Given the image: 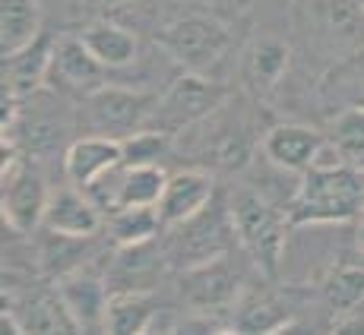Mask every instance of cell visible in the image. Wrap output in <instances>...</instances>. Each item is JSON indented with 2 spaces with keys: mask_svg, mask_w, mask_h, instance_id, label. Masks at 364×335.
<instances>
[{
  "mask_svg": "<svg viewBox=\"0 0 364 335\" xmlns=\"http://www.w3.org/2000/svg\"><path fill=\"white\" fill-rule=\"evenodd\" d=\"M364 209V177L352 165L307 168L289 206L291 225H336Z\"/></svg>",
  "mask_w": 364,
  "mask_h": 335,
  "instance_id": "6da1fadb",
  "label": "cell"
},
{
  "mask_svg": "<svg viewBox=\"0 0 364 335\" xmlns=\"http://www.w3.org/2000/svg\"><path fill=\"white\" fill-rule=\"evenodd\" d=\"M228 209H232L235 237L244 247V253L254 260V266L260 272L276 275L285 260L291 219H285V212H279L269 199L250 190V187H237L228 197Z\"/></svg>",
  "mask_w": 364,
  "mask_h": 335,
  "instance_id": "7a4b0ae2",
  "label": "cell"
},
{
  "mask_svg": "<svg viewBox=\"0 0 364 335\" xmlns=\"http://www.w3.org/2000/svg\"><path fill=\"white\" fill-rule=\"evenodd\" d=\"M225 95H228L225 86L206 79L203 73L187 70L156 99V108H152V117L146 127L168 136H178L181 130H191L197 123L209 121L222 108Z\"/></svg>",
  "mask_w": 364,
  "mask_h": 335,
  "instance_id": "3957f363",
  "label": "cell"
},
{
  "mask_svg": "<svg viewBox=\"0 0 364 335\" xmlns=\"http://www.w3.org/2000/svg\"><path fill=\"white\" fill-rule=\"evenodd\" d=\"M156 45L162 48L174 64H181L184 70H193V73H203L215 60H222V54L232 45V32L215 16L187 13V16L171 19V23H165L159 29Z\"/></svg>",
  "mask_w": 364,
  "mask_h": 335,
  "instance_id": "277c9868",
  "label": "cell"
},
{
  "mask_svg": "<svg viewBox=\"0 0 364 335\" xmlns=\"http://www.w3.org/2000/svg\"><path fill=\"white\" fill-rule=\"evenodd\" d=\"M0 180H4V221L16 234H29L45 221V209L51 199V190L45 187L38 171L26 165V155L16 149V143L4 139V168H0Z\"/></svg>",
  "mask_w": 364,
  "mask_h": 335,
  "instance_id": "5b68a950",
  "label": "cell"
},
{
  "mask_svg": "<svg viewBox=\"0 0 364 335\" xmlns=\"http://www.w3.org/2000/svg\"><path fill=\"white\" fill-rule=\"evenodd\" d=\"M156 99L159 95L105 82L102 89H95V92H89L82 99V123L89 127V133L127 139L136 130H146L152 108H156Z\"/></svg>",
  "mask_w": 364,
  "mask_h": 335,
  "instance_id": "8992f818",
  "label": "cell"
},
{
  "mask_svg": "<svg viewBox=\"0 0 364 335\" xmlns=\"http://www.w3.org/2000/svg\"><path fill=\"white\" fill-rule=\"evenodd\" d=\"M241 288H244V272L228 260V253L184 266V275H181V297L193 310L232 307L241 301Z\"/></svg>",
  "mask_w": 364,
  "mask_h": 335,
  "instance_id": "52a82bcc",
  "label": "cell"
},
{
  "mask_svg": "<svg viewBox=\"0 0 364 335\" xmlns=\"http://www.w3.org/2000/svg\"><path fill=\"white\" fill-rule=\"evenodd\" d=\"M105 73H108V67L86 48L82 35H64V38L54 41L48 82H54L60 92H73L86 99L89 92L105 86Z\"/></svg>",
  "mask_w": 364,
  "mask_h": 335,
  "instance_id": "ba28073f",
  "label": "cell"
},
{
  "mask_svg": "<svg viewBox=\"0 0 364 335\" xmlns=\"http://www.w3.org/2000/svg\"><path fill=\"white\" fill-rule=\"evenodd\" d=\"M215 202H209L200 215H193L191 221L178 225L181 231L174 234L171 241V256L184 266H193V263H203L209 256L225 253L228 247V231H235L232 221V209L225 206V212H215Z\"/></svg>",
  "mask_w": 364,
  "mask_h": 335,
  "instance_id": "9c48e42d",
  "label": "cell"
},
{
  "mask_svg": "<svg viewBox=\"0 0 364 335\" xmlns=\"http://www.w3.org/2000/svg\"><path fill=\"white\" fill-rule=\"evenodd\" d=\"M124 165V143L114 136L102 133H86L67 145L64 152V174L73 187L86 190L89 184L108 174L111 168Z\"/></svg>",
  "mask_w": 364,
  "mask_h": 335,
  "instance_id": "30bf717a",
  "label": "cell"
},
{
  "mask_svg": "<svg viewBox=\"0 0 364 335\" xmlns=\"http://www.w3.org/2000/svg\"><path fill=\"white\" fill-rule=\"evenodd\" d=\"M58 295L64 297L67 310L73 313L80 329H105V317H108L111 291L102 275L92 269H73L58 278Z\"/></svg>",
  "mask_w": 364,
  "mask_h": 335,
  "instance_id": "8fae6325",
  "label": "cell"
},
{
  "mask_svg": "<svg viewBox=\"0 0 364 335\" xmlns=\"http://www.w3.org/2000/svg\"><path fill=\"white\" fill-rule=\"evenodd\" d=\"M215 199V180L206 171H178L168 174L165 193L159 199V212H162L165 228H178L200 215L209 202Z\"/></svg>",
  "mask_w": 364,
  "mask_h": 335,
  "instance_id": "7c38bea8",
  "label": "cell"
},
{
  "mask_svg": "<svg viewBox=\"0 0 364 335\" xmlns=\"http://www.w3.org/2000/svg\"><path fill=\"white\" fill-rule=\"evenodd\" d=\"M41 225L54 234L67 237H92L102 228V206L89 197L82 187H67V190H51Z\"/></svg>",
  "mask_w": 364,
  "mask_h": 335,
  "instance_id": "4fadbf2b",
  "label": "cell"
},
{
  "mask_svg": "<svg viewBox=\"0 0 364 335\" xmlns=\"http://www.w3.org/2000/svg\"><path fill=\"white\" fill-rule=\"evenodd\" d=\"M51 57H54V41L45 38V35H38L19 51L4 54V92L16 95L19 101L41 92V86L51 76Z\"/></svg>",
  "mask_w": 364,
  "mask_h": 335,
  "instance_id": "5bb4252c",
  "label": "cell"
},
{
  "mask_svg": "<svg viewBox=\"0 0 364 335\" xmlns=\"http://www.w3.org/2000/svg\"><path fill=\"white\" fill-rule=\"evenodd\" d=\"M323 145V136L304 123H279L263 136V155L282 171H307L314 155Z\"/></svg>",
  "mask_w": 364,
  "mask_h": 335,
  "instance_id": "9a60e30c",
  "label": "cell"
},
{
  "mask_svg": "<svg viewBox=\"0 0 364 335\" xmlns=\"http://www.w3.org/2000/svg\"><path fill=\"white\" fill-rule=\"evenodd\" d=\"M4 326L13 332H80L73 313L67 310L64 297L54 295H35L26 307H4Z\"/></svg>",
  "mask_w": 364,
  "mask_h": 335,
  "instance_id": "2e32d148",
  "label": "cell"
},
{
  "mask_svg": "<svg viewBox=\"0 0 364 335\" xmlns=\"http://www.w3.org/2000/svg\"><path fill=\"white\" fill-rule=\"evenodd\" d=\"M159 323V301L146 288H114L105 317V332L143 335Z\"/></svg>",
  "mask_w": 364,
  "mask_h": 335,
  "instance_id": "e0dca14e",
  "label": "cell"
},
{
  "mask_svg": "<svg viewBox=\"0 0 364 335\" xmlns=\"http://www.w3.org/2000/svg\"><path fill=\"white\" fill-rule=\"evenodd\" d=\"M289 45L279 38H260L244 51L241 60V76L254 95H266L282 82L285 70H289Z\"/></svg>",
  "mask_w": 364,
  "mask_h": 335,
  "instance_id": "ac0fdd59",
  "label": "cell"
},
{
  "mask_svg": "<svg viewBox=\"0 0 364 335\" xmlns=\"http://www.w3.org/2000/svg\"><path fill=\"white\" fill-rule=\"evenodd\" d=\"M82 41L86 48L102 60L108 70L130 67L139 57V41L136 35L127 32L117 23H92L89 29H82Z\"/></svg>",
  "mask_w": 364,
  "mask_h": 335,
  "instance_id": "d6986e66",
  "label": "cell"
},
{
  "mask_svg": "<svg viewBox=\"0 0 364 335\" xmlns=\"http://www.w3.org/2000/svg\"><path fill=\"white\" fill-rule=\"evenodd\" d=\"M289 326H291L289 307H282V301H276L266 291H254V295L241 297L235 304V317H232L235 332H282Z\"/></svg>",
  "mask_w": 364,
  "mask_h": 335,
  "instance_id": "ffe728a7",
  "label": "cell"
},
{
  "mask_svg": "<svg viewBox=\"0 0 364 335\" xmlns=\"http://www.w3.org/2000/svg\"><path fill=\"white\" fill-rule=\"evenodd\" d=\"M41 35L38 0H0V48L13 54Z\"/></svg>",
  "mask_w": 364,
  "mask_h": 335,
  "instance_id": "44dd1931",
  "label": "cell"
},
{
  "mask_svg": "<svg viewBox=\"0 0 364 335\" xmlns=\"http://www.w3.org/2000/svg\"><path fill=\"white\" fill-rule=\"evenodd\" d=\"M168 184L162 165H124L117 187V209L127 206H159ZM114 209V212H117Z\"/></svg>",
  "mask_w": 364,
  "mask_h": 335,
  "instance_id": "7402d4cb",
  "label": "cell"
},
{
  "mask_svg": "<svg viewBox=\"0 0 364 335\" xmlns=\"http://www.w3.org/2000/svg\"><path fill=\"white\" fill-rule=\"evenodd\" d=\"M165 228L159 206H127L111 212V237L117 247H133V243L156 241V234Z\"/></svg>",
  "mask_w": 364,
  "mask_h": 335,
  "instance_id": "603a6c76",
  "label": "cell"
},
{
  "mask_svg": "<svg viewBox=\"0 0 364 335\" xmlns=\"http://www.w3.org/2000/svg\"><path fill=\"white\" fill-rule=\"evenodd\" d=\"M323 297L333 313L352 317L364 304V269L361 266H336L323 278Z\"/></svg>",
  "mask_w": 364,
  "mask_h": 335,
  "instance_id": "cb8c5ba5",
  "label": "cell"
},
{
  "mask_svg": "<svg viewBox=\"0 0 364 335\" xmlns=\"http://www.w3.org/2000/svg\"><path fill=\"white\" fill-rule=\"evenodd\" d=\"M168 133H159V130H136L130 133L124 143V165H159V158L168 152Z\"/></svg>",
  "mask_w": 364,
  "mask_h": 335,
  "instance_id": "d4e9b609",
  "label": "cell"
},
{
  "mask_svg": "<svg viewBox=\"0 0 364 335\" xmlns=\"http://www.w3.org/2000/svg\"><path fill=\"white\" fill-rule=\"evenodd\" d=\"M330 139L348 158H364V108L348 104V108L333 121Z\"/></svg>",
  "mask_w": 364,
  "mask_h": 335,
  "instance_id": "484cf974",
  "label": "cell"
},
{
  "mask_svg": "<svg viewBox=\"0 0 364 335\" xmlns=\"http://www.w3.org/2000/svg\"><path fill=\"white\" fill-rule=\"evenodd\" d=\"M323 19L339 38H355V35H358V26L364 23V13L358 10L355 0H330Z\"/></svg>",
  "mask_w": 364,
  "mask_h": 335,
  "instance_id": "4316f807",
  "label": "cell"
},
{
  "mask_svg": "<svg viewBox=\"0 0 364 335\" xmlns=\"http://www.w3.org/2000/svg\"><path fill=\"white\" fill-rule=\"evenodd\" d=\"M92 10H117V6H124V4H133V0H86Z\"/></svg>",
  "mask_w": 364,
  "mask_h": 335,
  "instance_id": "83f0119b",
  "label": "cell"
},
{
  "mask_svg": "<svg viewBox=\"0 0 364 335\" xmlns=\"http://www.w3.org/2000/svg\"><path fill=\"white\" fill-rule=\"evenodd\" d=\"M352 104H355V108H364V89H361V92H355V95H352Z\"/></svg>",
  "mask_w": 364,
  "mask_h": 335,
  "instance_id": "f1b7e54d",
  "label": "cell"
},
{
  "mask_svg": "<svg viewBox=\"0 0 364 335\" xmlns=\"http://www.w3.org/2000/svg\"><path fill=\"white\" fill-rule=\"evenodd\" d=\"M358 250H361V256H364V221L358 225Z\"/></svg>",
  "mask_w": 364,
  "mask_h": 335,
  "instance_id": "f546056e",
  "label": "cell"
}]
</instances>
